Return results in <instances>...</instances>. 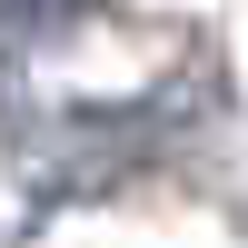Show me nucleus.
<instances>
[{
	"mask_svg": "<svg viewBox=\"0 0 248 248\" xmlns=\"http://www.w3.org/2000/svg\"><path fill=\"white\" fill-rule=\"evenodd\" d=\"M70 10H90V0H0V30H10V40H40V30H60Z\"/></svg>",
	"mask_w": 248,
	"mask_h": 248,
	"instance_id": "1",
	"label": "nucleus"
}]
</instances>
